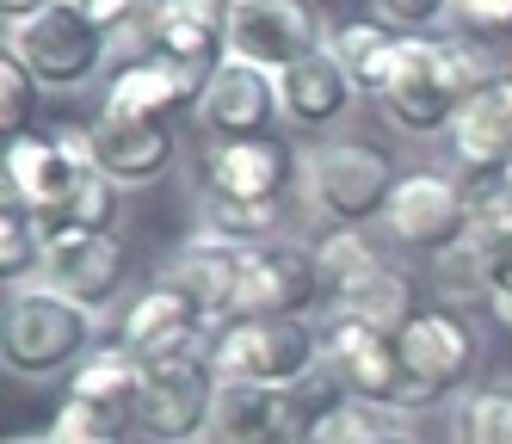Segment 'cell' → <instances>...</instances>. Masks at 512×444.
I'll use <instances>...</instances> for the list:
<instances>
[{
    "label": "cell",
    "mask_w": 512,
    "mask_h": 444,
    "mask_svg": "<svg viewBox=\"0 0 512 444\" xmlns=\"http://www.w3.org/2000/svg\"><path fill=\"white\" fill-rule=\"evenodd\" d=\"M475 284H482V303H512V210H475V229L463 241Z\"/></svg>",
    "instance_id": "4316f807"
},
{
    "label": "cell",
    "mask_w": 512,
    "mask_h": 444,
    "mask_svg": "<svg viewBox=\"0 0 512 444\" xmlns=\"http://www.w3.org/2000/svg\"><path fill=\"white\" fill-rule=\"evenodd\" d=\"M44 438H50V444H124V432H112L105 420L81 414L75 401H62V407H56V420H50Z\"/></svg>",
    "instance_id": "e575fe53"
},
{
    "label": "cell",
    "mask_w": 512,
    "mask_h": 444,
    "mask_svg": "<svg viewBox=\"0 0 512 444\" xmlns=\"http://www.w3.org/2000/svg\"><path fill=\"white\" fill-rule=\"evenodd\" d=\"M87 130H93V161L112 173L118 185H149V179H161L167 161H173V130H167V124L99 111Z\"/></svg>",
    "instance_id": "603a6c76"
},
{
    "label": "cell",
    "mask_w": 512,
    "mask_h": 444,
    "mask_svg": "<svg viewBox=\"0 0 512 444\" xmlns=\"http://www.w3.org/2000/svg\"><path fill=\"white\" fill-rule=\"evenodd\" d=\"M216 389H223L216 340L167 352V358H149L142 364V395H136V432L149 444H204Z\"/></svg>",
    "instance_id": "277c9868"
},
{
    "label": "cell",
    "mask_w": 512,
    "mask_h": 444,
    "mask_svg": "<svg viewBox=\"0 0 512 444\" xmlns=\"http://www.w3.org/2000/svg\"><path fill=\"white\" fill-rule=\"evenodd\" d=\"M327 296L321 284V259L309 247H290V241H272V247H253L247 266H241V290H235V321L253 315V321H309V309Z\"/></svg>",
    "instance_id": "30bf717a"
},
{
    "label": "cell",
    "mask_w": 512,
    "mask_h": 444,
    "mask_svg": "<svg viewBox=\"0 0 512 444\" xmlns=\"http://www.w3.org/2000/svg\"><path fill=\"white\" fill-rule=\"evenodd\" d=\"M136 395H142V358L124 346H93L68 370V401L112 432H136Z\"/></svg>",
    "instance_id": "7402d4cb"
},
{
    "label": "cell",
    "mask_w": 512,
    "mask_h": 444,
    "mask_svg": "<svg viewBox=\"0 0 512 444\" xmlns=\"http://www.w3.org/2000/svg\"><path fill=\"white\" fill-rule=\"evenodd\" d=\"M321 364V327L309 321H223L216 327V370L235 383L266 389H303Z\"/></svg>",
    "instance_id": "8992f818"
},
{
    "label": "cell",
    "mask_w": 512,
    "mask_h": 444,
    "mask_svg": "<svg viewBox=\"0 0 512 444\" xmlns=\"http://www.w3.org/2000/svg\"><path fill=\"white\" fill-rule=\"evenodd\" d=\"M364 444H420V438H408V432H395V426H377Z\"/></svg>",
    "instance_id": "f35d334b"
},
{
    "label": "cell",
    "mask_w": 512,
    "mask_h": 444,
    "mask_svg": "<svg viewBox=\"0 0 512 444\" xmlns=\"http://www.w3.org/2000/svg\"><path fill=\"white\" fill-rule=\"evenodd\" d=\"M451 444H512V383L469 389L451 407Z\"/></svg>",
    "instance_id": "f1b7e54d"
},
{
    "label": "cell",
    "mask_w": 512,
    "mask_h": 444,
    "mask_svg": "<svg viewBox=\"0 0 512 444\" xmlns=\"http://www.w3.org/2000/svg\"><path fill=\"white\" fill-rule=\"evenodd\" d=\"M93 333H99L93 309L68 303L50 284H25V290H7V309H0V358H7L13 377L44 383L93 352Z\"/></svg>",
    "instance_id": "7a4b0ae2"
},
{
    "label": "cell",
    "mask_w": 512,
    "mask_h": 444,
    "mask_svg": "<svg viewBox=\"0 0 512 444\" xmlns=\"http://www.w3.org/2000/svg\"><path fill=\"white\" fill-rule=\"evenodd\" d=\"M210 340H216V327L204 321V309L192 296H179L173 284H161V278L124 309V333H118V346L136 352L142 364L167 358V352H186V346H210Z\"/></svg>",
    "instance_id": "ffe728a7"
},
{
    "label": "cell",
    "mask_w": 512,
    "mask_h": 444,
    "mask_svg": "<svg viewBox=\"0 0 512 444\" xmlns=\"http://www.w3.org/2000/svg\"><path fill=\"white\" fill-rule=\"evenodd\" d=\"M488 309H494V321H500V327H512V303H488Z\"/></svg>",
    "instance_id": "ab89813d"
},
{
    "label": "cell",
    "mask_w": 512,
    "mask_h": 444,
    "mask_svg": "<svg viewBox=\"0 0 512 444\" xmlns=\"http://www.w3.org/2000/svg\"><path fill=\"white\" fill-rule=\"evenodd\" d=\"M31 111H38V74L7 50L0 56V130H7V142L31 136Z\"/></svg>",
    "instance_id": "1f68e13d"
},
{
    "label": "cell",
    "mask_w": 512,
    "mask_h": 444,
    "mask_svg": "<svg viewBox=\"0 0 512 444\" xmlns=\"http://www.w3.org/2000/svg\"><path fill=\"white\" fill-rule=\"evenodd\" d=\"M352 99L358 93L346 81V68L334 62V50H315L309 62L278 74V105H284V118L297 124V130H334L352 111Z\"/></svg>",
    "instance_id": "cb8c5ba5"
},
{
    "label": "cell",
    "mask_w": 512,
    "mask_h": 444,
    "mask_svg": "<svg viewBox=\"0 0 512 444\" xmlns=\"http://www.w3.org/2000/svg\"><path fill=\"white\" fill-rule=\"evenodd\" d=\"M377 13H383V25H401L408 37H426L451 13V0H377Z\"/></svg>",
    "instance_id": "d590c367"
},
{
    "label": "cell",
    "mask_w": 512,
    "mask_h": 444,
    "mask_svg": "<svg viewBox=\"0 0 512 444\" xmlns=\"http://www.w3.org/2000/svg\"><path fill=\"white\" fill-rule=\"evenodd\" d=\"M321 364H327V377L358 407H371V414H420L426 407V395L414 389L408 364H401V346L389 333H371L358 321L327 315L321 321Z\"/></svg>",
    "instance_id": "5b68a950"
},
{
    "label": "cell",
    "mask_w": 512,
    "mask_h": 444,
    "mask_svg": "<svg viewBox=\"0 0 512 444\" xmlns=\"http://www.w3.org/2000/svg\"><path fill=\"white\" fill-rule=\"evenodd\" d=\"M118 210H124V185L105 173V167H87L75 179V192H68V204L56 216H44L38 229L56 235V229H75V235H112L118 229Z\"/></svg>",
    "instance_id": "83f0119b"
},
{
    "label": "cell",
    "mask_w": 512,
    "mask_h": 444,
    "mask_svg": "<svg viewBox=\"0 0 512 444\" xmlns=\"http://www.w3.org/2000/svg\"><path fill=\"white\" fill-rule=\"evenodd\" d=\"M315 259H321V284H327V290H340V284H352L364 266H377V253L358 241V229H334V235L321 241Z\"/></svg>",
    "instance_id": "d6a6232c"
},
{
    "label": "cell",
    "mask_w": 512,
    "mask_h": 444,
    "mask_svg": "<svg viewBox=\"0 0 512 444\" xmlns=\"http://www.w3.org/2000/svg\"><path fill=\"white\" fill-rule=\"evenodd\" d=\"M327 50H334V62L346 68L352 93H371L383 99L389 93V74H395V56H401V37L383 25V19H346L327 31Z\"/></svg>",
    "instance_id": "484cf974"
},
{
    "label": "cell",
    "mask_w": 512,
    "mask_h": 444,
    "mask_svg": "<svg viewBox=\"0 0 512 444\" xmlns=\"http://www.w3.org/2000/svg\"><path fill=\"white\" fill-rule=\"evenodd\" d=\"M297 161L278 136H253V142H210L198 179L204 198H247V204H278V192L290 185Z\"/></svg>",
    "instance_id": "d6986e66"
},
{
    "label": "cell",
    "mask_w": 512,
    "mask_h": 444,
    "mask_svg": "<svg viewBox=\"0 0 512 444\" xmlns=\"http://www.w3.org/2000/svg\"><path fill=\"white\" fill-rule=\"evenodd\" d=\"M124 272H130V253L118 235H75V229L44 235V284L93 315L112 309V296L124 290Z\"/></svg>",
    "instance_id": "7c38bea8"
},
{
    "label": "cell",
    "mask_w": 512,
    "mask_h": 444,
    "mask_svg": "<svg viewBox=\"0 0 512 444\" xmlns=\"http://www.w3.org/2000/svg\"><path fill=\"white\" fill-rule=\"evenodd\" d=\"M327 315H340V321H358V327H371V333H389V340H401V327H408L420 315L414 303V284L401 278L395 266H364L352 284L340 290H327Z\"/></svg>",
    "instance_id": "d4e9b609"
},
{
    "label": "cell",
    "mask_w": 512,
    "mask_h": 444,
    "mask_svg": "<svg viewBox=\"0 0 512 444\" xmlns=\"http://www.w3.org/2000/svg\"><path fill=\"white\" fill-rule=\"evenodd\" d=\"M469 44H512V0H451Z\"/></svg>",
    "instance_id": "836d02e7"
},
{
    "label": "cell",
    "mask_w": 512,
    "mask_h": 444,
    "mask_svg": "<svg viewBox=\"0 0 512 444\" xmlns=\"http://www.w3.org/2000/svg\"><path fill=\"white\" fill-rule=\"evenodd\" d=\"M31 272H44V235L25 210L0 204V278H7V290H25Z\"/></svg>",
    "instance_id": "4dcf8cb0"
},
{
    "label": "cell",
    "mask_w": 512,
    "mask_h": 444,
    "mask_svg": "<svg viewBox=\"0 0 512 444\" xmlns=\"http://www.w3.org/2000/svg\"><path fill=\"white\" fill-rule=\"evenodd\" d=\"M315 50H327V37H321V19L303 0H235L229 56L266 68V74H284V68L309 62Z\"/></svg>",
    "instance_id": "8fae6325"
},
{
    "label": "cell",
    "mask_w": 512,
    "mask_h": 444,
    "mask_svg": "<svg viewBox=\"0 0 512 444\" xmlns=\"http://www.w3.org/2000/svg\"><path fill=\"white\" fill-rule=\"evenodd\" d=\"M198 216L210 235L241 241V247H260L278 229V204H247V198H198Z\"/></svg>",
    "instance_id": "f546056e"
},
{
    "label": "cell",
    "mask_w": 512,
    "mask_h": 444,
    "mask_svg": "<svg viewBox=\"0 0 512 444\" xmlns=\"http://www.w3.org/2000/svg\"><path fill=\"white\" fill-rule=\"evenodd\" d=\"M247 253H253V247L198 229L186 247H173V259L161 266V284H173L179 296H192V303L204 309V321L223 327V321H235V290H241Z\"/></svg>",
    "instance_id": "e0dca14e"
},
{
    "label": "cell",
    "mask_w": 512,
    "mask_h": 444,
    "mask_svg": "<svg viewBox=\"0 0 512 444\" xmlns=\"http://www.w3.org/2000/svg\"><path fill=\"white\" fill-rule=\"evenodd\" d=\"M482 81H488L482 56L457 44V37H401L383 111L401 136H451L457 111L469 105V93Z\"/></svg>",
    "instance_id": "6da1fadb"
},
{
    "label": "cell",
    "mask_w": 512,
    "mask_h": 444,
    "mask_svg": "<svg viewBox=\"0 0 512 444\" xmlns=\"http://www.w3.org/2000/svg\"><path fill=\"white\" fill-rule=\"evenodd\" d=\"M297 179H303L309 210L327 222V229H364V222H377L389 210V198H395V185H401V173H395V161L383 148L352 142V136L309 148L297 161Z\"/></svg>",
    "instance_id": "3957f363"
},
{
    "label": "cell",
    "mask_w": 512,
    "mask_h": 444,
    "mask_svg": "<svg viewBox=\"0 0 512 444\" xmlns=\"http://www.w3.org/2000/svg\"><path fill=\"white\" fill-rule=\"evenodd\" d=\"M278 74L253 68L241 56H229L216 68V81L198 105V118L210 130V142H253V136H272V118H278Z\"/></svg>",
    "instance_id": "ac0fdd59"
},
{
    "label": "cell",
    "mask_w": 512,
    "mask_h": 444,
    "mask_svg": "<svg viewBox=\"0 0 512 444\" xmlns=\"http://www.w3.org/2000/svg\"><path fill=\"white\" fill-rule=\"evenodd\" d=\"M7 50L38 74V87H81V81L99 74V62L112 56V37L56 0L50 13H38V19H25V25L7 31Z\"/></svg>",
    "instance_id": "9c48e42d"
},
{
    "label": "cell",
    "mask_w": 512,
    "mask_h": 444,
    "mask_svg": "<svg viewBox=\"0 0 512 444\" xmlns=\"http://www.w3.org/2000/svg\"><path fill=\"white\" fill-rule=\"evenodd\" d=\"M229 13L235 0H161V13L149 25V56L216 74L229 62Z\"/></svg>",
    "instance_id": "44dd1931"
},
{
    "label": "cell",
    "mask_w": 512,
    "mask_h": 444,
    "mask_svg": "<svg viewBox=\"0 0 512 444\" xmlns=\"http://www.w3.org/2000/svg\"><path fill=\"white\" fill-rule=\"evenodd\" d=\"M445 142H451L457 173L469 179V192L488 185L512 161V68H488V81L469 93V105L457 111Z\"/></svg>",
    "instance_id": "5bb4252c"
},
{
    "label": "cell",
    "mask_w": 512,
    "mask_h": 444,
    "mask_svg": "<svg viewBox=\"0 0 512 444\" xmlns=\"http://www.w3.org/2000/svg\"><path fill=\"white\" fill-rule=\"evenodd\" d=\"M87 167H99L93 161V130H75V124H62L50 136H19V142H7V161H0L7 210H25L31 222L56 216Z\"/></svg>",
    "instance_id": "52a82bcc"
},
{
    "label": "cell",
    "mask_w": 512,
    "mask_h": 444,
    "mask_svg": "<svg viewBox=\"0 0 512 444\" xmlns=\"http://www.w3.org/2000/svg\"><path fill=\"white\" fill-rule=\"evenodd\" d=\"M7 444H50V438H44V432H38V438H7Z\"/></svg>",
    "instance_id": "60d3db41"
},
{
    "label": "cell",
    "mask_w": 512,
    "mask_h": 444,
    "mask_svg": "<svg viewBox=\"0 0 512 444\" xmlns=\"http://www.w3.org/2000/svg\"><path fill=\"white\" fill-rule=\"evenodd\" d=\"M56 0H0V19H7V31L13 25H25V19H38V13H50Z\"/></svg>",
    "instance_id": "74e56055"
},
{
    "label": "cell",
    "mask_w": 512,
    "mask_h": 444,
    "mask_svg": "<svg viewBox=\"0 0 512 444\" xmlns=\"http://www.w3.org/2000/svg\"><path fill=\"white\" fill-rule=\"evenodd\" d=\"M204 444H303V389H266L223 377Z\"/></svg>",
    "instance_id": "4fadbf2b"
},
{
    "label": "cell",
    "mask_w": 512,
    "mask_h": 444,
    "mask_svg": "<svg viewBox=\"0 0 512 444\" xmlns=\"http://www.w3.org/2000/svg\"><path fill=\"white\" fill-rule=\"evenodd\" d=\"M216 74L186 68V62H167V56H142V62H118V74L105 81V105L99 111H118V118H149L167 124L173 111L204 105Z\"/></svg>",
    "instance_id": "2e32d148"
},
{
    "label": "cell",
    "mask_w": 512,
    "mask_h": 444,
    "mask_svg": "<svg viewBox=\"0 0 512 444\" xmlns=\"http://www.w3.org/2000/svg\"><path fill=\"white\" fill-rule=\"evenodd\" d=\"M383 229L401 247L438 259V253H451V247L469 241V229H475V198H469V185L451 179V173H432V167L401 173L395 198L383 210Z\"/></svg>",
    "instance_id": "ba28073f"
},
{
    "label": "cell",
    "mask_w": 512,
    "mask_h": 444,
    "mask_svg": "<svg viewBox=\"0 0 512 444\" xmlns=\"http://www.w3.org/2000/svg\"><path fill=\"white\" fill-rule=\"evenodd\" d=\"M469 198H475V210H494V204H500V210H512V161H506L488 185H475Z\"/></svg>",
    "instance_id": "8d00e7d4"
},
{
    "label": "cell",
    "mask_w": 512,
    "mask_h": 444,
    "mask_svg": "<svg viewBox=\"0 0 512 444\" xmlns=\"http://www.w3.org/2000/svg\"><path fill=\"white\" fill-rule=\"evenodd\" d=\"M401 364H408V377L414 389L432 401H445L469 383V370H475V333L463 327L457 309H420L408 327H401Z\"/></svg>",
    "instance_id": "9a60e30c"
}]
</instances>
